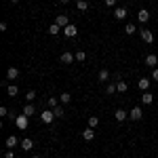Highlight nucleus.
<instances>
[{
    "label": "nucleus",
    "mask_w": 158,
    "mask_h": 158,
    "mask_svg": "<svg viewBox=\"0 0 158 158\" xmlns=\"http://www.w3.org/2000/svg\"><path fill=\"white\" fill-rule=\"evenodd\" d=\"M27 122H30V116H25L23 112L15 118V124H17V129H21V131H25L27 129Z\"/></svg>",
    "instance_id": "obj_1"
},
{
    "label": "nucleus",
    "mask_w": 158,
    "mask_h": 158,
    "mask_svg": "<svg viewBox=\"0 0 158 158\" xmlns=\"http://www.w3.org/2000/svg\"><path fill=\"white\" fill-rule=\"evenodd\" d=\"M139 36H141V40L148 42V44L154 42V34H152V30H148V27H141V30H139Z\"/></svg>",
    "instance_id": "obj_2"
},
{
    "label": "nucleus",
    "mask_w": 158,
    "mask_h": 158,
    "mask_svg": "<svg viewBox=\"0 0 158 158\" xmlns=\"http://www.w3.org/2000/svg\"><path fill=\"white\" fill-rule=\"evenodd\" d=\"M40 120L44 122V124H53V120H55V112H53V110H44V112L40 114Z\"/></svg>",
    "instance_id": "obj_3"
},
{
    "label": "nucleus",
    "mask_w": 158,
    "mask_h": 158,
    "mask_svg": "<svg viewBox=\"0 0 158 158\" xmlns=\"http://www.w3.org/2000/svg\"><path fill=\"white\" fill-rule=\"evenodd\" d=\"M63 34H65L68 38H74V36H78V27H76L74 23H70L68 27H63Z\"/></svg>",
    "instance_id": "obj_4"
},
{
    "label": "nucleus",
    "mask_w": 158,
    "mask_h": 158,
    "mask_svg": "<svg viewBox=\"0 0 158 158\" xmlns=\"http://www.w3.org/2000/svg\"><path fill=\"white\" fill-rule=\"evenodd\" d=\"M55 23H57V25L61 27V30H63V27H68V25H70V19H68V15H57Z\"/></svg>",
    "instance_id": "obj_5"
},
{
    "label": "nucleus",
    "mask_w": 158,
    "mask_h": 158,
    "mask_svg": "<svg viewBox=\"0 0 158 158\" xmlns=\"http://www.w3.org/2000/svg\"><path fill=\"white\" fill-rule=\"evenodd\" d=\"M150 85H152V78H139L137 80V86L141 91H150Z\"/></svg>",
    "instance_id": "obj_6"
},
{
    "label": "nucleus",
    "mask_w": 158,
    "mask_h": 158,
    "mask_svg": "<svg viewBox=\"0 0 158 158\" xmlns=\"http://www.w3.org/2000/svg\"><path fill=\"white\" fill-rule=\"evenodd\" d=\"M127 15H129V11H127L124 6H116V9H114V17H116V19H127Z\"/></svg>",
    "instance_id": "obj_7"
},
{
    "label": "nucleus",
    "mask_w": 158,
    "mask_h": 158,
    "mask_svg": "<svg viewBox=\"0 0 158 158\" xmlns=\"http://www.w3.org/2000/svg\"><path fill=\"white\" fill-rule=\"evenodd\" d=\"M141 116H143L141 108H133L131 112H129V118H131V120H141Z\"/></svg>",
    "instance_id": "obj_8"
},
{
    "label": "nucleus",
    "mask_w": 158,
    "mask_h": 158,
    "mask_svg": "<svg viewBox=\"0 0 158 158\" xmlns=\"http://www.w3.org/2000/svg\"><path fill=\"white\" fill-rule=\"evenodd\" d=\"M93 137H95V129H93V127H89V129L82 131V139H85V141H93Z\"/></svg>",
    "instance_id": "obj_9"
},
{
    "label": "nucleus",
    "mask_w": 158,
    "mask_h": 158,
    "mask_svg": "<svg viewBox=\"0 0 158 158\" xmlns=\"http://www.w3.org/2000/svg\"><path fill=\"white\" fill-rule=\"evenodd\" d=\"M152 101H154V95H152L150 91H143V93H141V103H143V106H150Z\"/></svg>",
    "instance_id": "obj_10"
},
{
    "label": "nucleus",
    "mask_w": 158,
    "mask_h": 158,
    "mask_svg": "<svg viewBox=\"0 0 158 158\" xmlns=\"http://www.w3.org/2000/svg\"><path fill=\"white\" fill-rule=\"evenodd\" d=\"M146 65H148V68H152V70H154V68L158 65V57H156V55H152V53H150V55L146 57Z\"/></svg>",
    "instance_id": "obj_11"
},
{
    "label": "nucleus",
    "mask_w": 158,
    "mask_h": 158,
    "mask_svg": "<svg viewBox=\"0 0 158 158\" xmlns=\"http://www.w3.org/2000/svg\"><path fill=\"white\" fill-rule=\"evenodd\" d=\"M114 118H116L118 122H124L127 118H129V112H124V110H116V112H114Z\"/></svg>",
    "instance_id": "obj_12"
},
{
    "label": "nucleus",
    "mask_w": 158,
    "mask_h": 158,
    "mask_svg": "<svg viewBox=\"0 0 158 158\" xmlns=\"http://www.w3.org/2000/svg\"><path fill=\"white\" fill-rule=\"evenodd\" d=\"M137 19H139L141 23H148V21H150V13H148V9H141V11L137 13Z\"/></svg>",
    "instance_id": "obj_13"
},
{
    "label": "nucleus",
    "mask_w": 158,
    "mask_h": 158,
    "mask_svg": "<svg viewBox=\"0 0 158 158\" xmlns=\"http://www.w3.org/2000/svg\"><path fill=\"white\" fill-rule=\"evenodd\" d=\"M32 148H34V141H32L30 137H25V139H21V150H23V152H30Z\"/></svg>",
    "instance_id": "obj_14"
},
{
    "label": "nucleus",
    "mask_w": 158,
    "mask_h": 158,
    "mask_svg": "<svg viewBox=\"0 0 158 158\" xmlns=\"http://www.w3.org/2000/svg\"><path fill=\"white\" fill-rule=\"evenodd\" d=\"M61 63H72L74 59H76V55H72V53H68V51H65V53H61Z\"/></svg>",
    "instance_id": "obj_15"
},
{
    "label": "nucleus",
    "mask_w": 158,
    "mask_h": 158,
    "mask_svg": "<svg viewBox=\"0 0 158 158\" xmlns=\"http://www.w3.org/2000/svg\"><path fill=\"white\" fill-rule=\"evenodd\" d=\"M110 80V70H101L97 74V82H108Z\"/></svg>",
    "instance_id": "obj_16"
},
{
    "label": "nucleus",
    "mask_w": 158,
    "mask_h": 158,
    "mask_svg": "<svg viewBox=\"0 0 158 158\" xmlns=\"http://www.w3.org/2000/svg\"><path fill=\"white\" fill-rule=\"evenodd\" d=\"M23 114H25V116H30V118H32V116L36 114V108H34L32 103H25V106H23Z\"/></svg>",
    "instance_id": "obj_17"
},
{
    "label": "nucleus",
    "mask_w": 158,
    "mask_h": 158,
    "mask_svg": "<svg viewBox=\"0 0 158 158\" xmlns=\"http://www.w3.org/2000/svg\"><path fill=\"white\" fill-rule=\"evenodd\" d=\"M6 78H9V80L19 78V70H17V68H9V70H6Z\"/></svg>",
    "instance_id": "obj_18"
},
{
    "label": "nucleus",
    "mask_w": 158,
    "mask_h": 158,
    "mask_svg": "<svg viewBox=\"0 0 158 158\" xmlns=\"http://www.w3.org/2000/svg\"><path fill=\"white\" fill-rule=\"evenodd\" d=\"M76 9H78L80 13L89 11V2H86V0H76Z\"/></svg>",
    "instance_id": "obj_19"
},
{
    "label": "nucleus",
    "mask_w": 158,
    "mask_h": 158,
    "mask_svg": "<svg viewBox=\"0 0 158 158\" xmlns=\"http://www.w3.org/2000/svg\"><path fill=\"white\" fill-rule=\"evenodd\" d=\"M47 32H49L51 36H57L59 32H63V30H61V27H59V25H57V23H51V25H49V30H47Z\"/></svg>",
    "instance_id": "obj_20"
},
{
    "label": "nucleus",
    "mask_w": 158,
    "mask_h": 158,
    "mask_svg": "<svg viewBox=\"0 0 158 158\" xmlns=\"http://www.w3.org/2000/svg\"><path fill=\"white\" fill-rule=\"evenodd\" d=\"M17 143H21V141H19V139H17L15 135H11V137H6V148H15Z\"/></svg>",
    "instance_id": "obj_21"
},
{
    "label": "nucleus",
    "mask_w": 158,
    "mask_h": 158,
    "mask_svg": "<svg viewBox=\"0 0 158 158\" xmlns=\"http://www.w3.org/2000/svg\"><path fill=\"white\" fill-rule=\"evenodd\" d=\"M135 32H137V27H135L133 23H127V25H124V34H127V36H133Z\"/></svg>",
    "instance_id": "obj_22"
},
{
    "label": "nucleus",
    "mask_w": 158,
    "mask_h": 158,
    "mask_svg": "<svg viewBox=\"0 0 158 158\" xmlns=\"http://www.w3.org/2000/svg\"><path fill=\"white\" fill-rule=\"evenodd\" d=\"M127 89H129V85H127L124 80H118V82H116V91H118V93H124Z\"/></svg>",
    "instance_id": "obj_23"
},
{
    "label": "nucleus",
    "mask_w": 158,
    "mask_h": 158,
    "mask_svg": "<svg viewBox=\"0 0 158 158\" xmlns=\"http://www.w3.org/2000/svg\"><path fill=\"white\" fill-rule=\"evenodd\" d=\"M6 93H9V97H15V95L19 93V89H17L15 85H9V86H6Z\"/></svg>",
    "instance_id": "obj_24"
},
{
    "label": "nucleus",
    "mask_w": 158,
    "mask_h": 158,
    "mask_svg": "<svg viewBox=\"0 0 158 158\" xmlns=\"http://www.w3.org/2000/svg\"><path fill=\"white\" fill-rule=\"evenodd\" d=\"M59 101H61V103H70V101H72V95H70V93H61Z\"/></svg>",
    "instance_id": "obj_25"
},
{
    "label": "nucleus",
    "mask_w": 158,
    "mask_h": 158,
    "mask_svg": "<svg viewBox=\"0 0 158 158\" xmlns=\"http://www.w3.org/2000/svg\"><path fill=\"white\" fill-rule=\"evenodd\" d=\"M53 112H55V118H63V116H65V112H63V108H61V106L53 108Z\"/></svg>",
    "instance_id": "obj_26"
},
{
    "label": "nucleus",
    "mask_w": 158,
    "mask_h": 158,
    "mask_svg": "<svg viewBox=\"0 0 158 158\" xmlns=\"http://www.w3.org/2000/svg\"><path fill=\"white\" fill-rule=\"evenodd\" d=\"M47 103H49V108L53 110V108H57V106H59V99H57V97H49V101H47Z\"/></svg>",
    "instance_id": "obj_27"
},
{
    "label": "nucleus",
    "mask_w": 158,
    "mask_h": 158,
    "mask_svg": "<svg viewBox=\"0 0 158 158\" xmlns=\"http://www.w3.org/2000/svg\"><path fill=\"white\" fill-rule=\"evenodd\" d=\"M97 124H99V118H97V116H91V118H89V127H93V129H95Z\"/></svg>",
    "instance_id": "obj_28"
},
{
    "label": "nucleus",
    "mask_w": 158,
    "mask_h": 158,
    "mask_svg": "<svg viewBox=\"0 0 158 158\" xmlns=\"http://www.w3.org/2000/svg\"><path fill=\"white\" fill-rule=\"evenodd\" d=\"M25 97H27V103H32V101L36 99V91H27V95H25Z\"/></svg>",
    "instance_id": "obj_29"
},
{
    "label": "nucleus",
    "mask_w": 158,
    "mask_h": 158,
    "mask_svg": "<svg viewBox=\"0 0 158 158\" xmlns=\"http://www.w3.org/2000/svg\"><path fill=\"white\" fill-rule=\"evenodd\" d=\"M86 59V53L85 51H78V53H76V61H85Z\"/></svg>",
    "instance_id": "obj_30"
},
{
    "label": "nucleus",
    "mask_w": 158,
    "mask_h": 158,
    "mask_svg": "<svg viewBox=\"0 0 158 158\" xmlns=\"http://www.w3.org/2000/svg\"><path fill=\"white\" fill-rule=\"evenodd\" d=\"M114 91H116V85H114V82H112V85H108V86H106V93H108V95H112Z\"/></svg>",
    "instance_id": "obj_31"
},
{
    "label": "nucleus",
    "mask_w": 158,
    "mask_h": 158,
    "mask_svg": "<svg viewBox=\"0 0 158 158\" xmlns=\"http://www.w3.org/2000/svg\"><path fill=\"white\" fill-rule=\"evenodd\" d=\"M4 158H15V152H13V150H6V152H4Z\"/></svg>",
    "instance_id": "obj_32"
},
{
    "label": "nucleus",
    "mask_w": 158,
    "mask_h": 158,
    "mask_svg": "<svg viewBox=\"0 0 158 158\" xmlns=\"http://www.w3.org/2000/svg\"><path fill=\"white\" fill-rule=\"evenodd\" d=\"M9 114H11V112H9V110L4 108V106H2V108H0V116H9Z\"/></svg>",
    "instance_id": "obj_33"
},
{
    "label": "nucleus",
    "mask_w": 158,
    "mask_h": 158,
    "mask_svg": "<svg viewBox=\"0 0 158 158\" xmlns=\"http://www.w3.org/2000/svg\"><path fill=\"white\" fill-rule=\"evenodd\" d=\"M103 2H106V6H116L118 0H103Z\"/></svg>",
    "instance_id": "obj_34"
},
{
    "label": "nucleus",
    "mask_w": 158,
    "mask_h": 158,
    "mask_svg": "<svg viewBox=\"0 0 158 158\" xmlns=\"http://www.w3.org/2000/svg\"><path fill=\"white\" fill-rule=\"evenodd\" d=\"M152 80H158V68H154V72H152Z\"/></svg>",
    "instance_id": "obj_35"
},
{
    "label": "nucleus",
    "mask_w": 158,
    "mask_h": 158,
    "mask_svg": "<svg viewBox=\"0 0 158 158\" xmlns=\"http://www.w3.org/2000/svg\"><path fill=\"white\" fill-rule=\"evenodd\" d=\"M59 2H61V4H68V2H70V0H59Z\"/></svg>",
    "instance_id": "obj_36"
},
{
    "label": "nucleus",
    "mask_w": 158,
    "mask_h": 158,
    "mask_svg": "<svg viewBox=\"0 0 158 158\" xmlns=\"http://www.w3.org/2000/svg\"><path fill=\"white\" fill-rule=\"evenodd\" d=\"M9 2H11V4H17V2H19V0H9Z\"/></svg>",
    "instance_id": "obj_37"
},
{
    "label": "nucleus",
    "mask_w": 158,
    "mask_h": 158,
    "mask_svg": "<svg viewBox=\"0 0 158 158\" xmlns=\"http://www.w3.org/2000/svg\"><path fill=\"white\" fill-rule=\"evenodd\" d=\"M32 158H42V156H40V154H36V156H32Z\"/></svg>",
    "instance_id": "obj_38"
}]
</instances>
